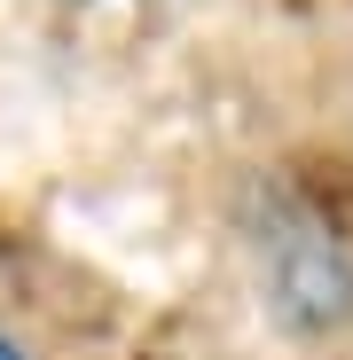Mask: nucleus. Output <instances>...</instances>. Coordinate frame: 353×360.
<instances>
[{
  "mask_svg": "<svg viewBox=\"0 0 353 360\" xmlns=\"http://www.w3.org/2000/svg\"><path fill=\"white\" fill-rule=\"evenodd\" d=\"M0 360H24V352H16V345H8V337H0Z\"/></svg>",
  "mask_w": 353,
  "mask_h": 360,
  "instance_id": "obj_1",
  "label": "nucleus"
}]
</instances>
